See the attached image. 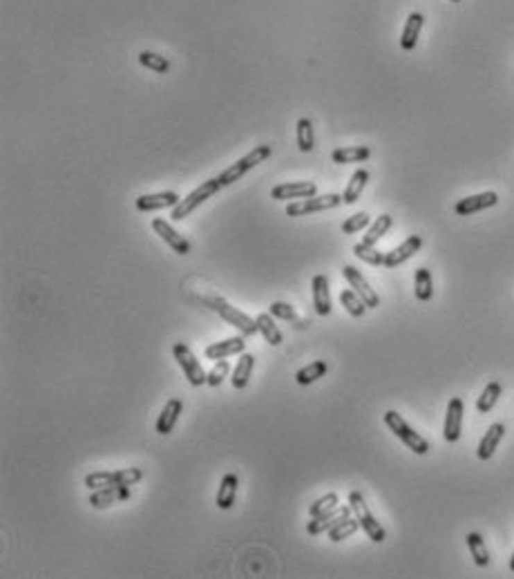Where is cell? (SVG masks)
<instances>
[{
    "mask_svg": "<svg viewBox=\"0 0 514 579\" xmlns=\"http://www.w3.org/2000/svg\"><path fill=\"white\" fill-rule=\"evenodd\" d=\"M268 157H271V146H266V144L255 146L253 150H250L248 155H244L241 159H237V162H235L233 166L226 168V171L217 177V179H219V184H221V188H224V186H230V184H235V182H239V179L244 177V175L250 171V168H255V166H259V164H264Z\"/></svg>",
    "mask_w": 514,
    "mask_h": 579,
    "instance_id": "cell-1",
    "label": "cell"
},
{
    "mask_svg": "<svg viewBox=\"0 0 514 579\" xmlns=\"http://www.w3.org/2000/svg\"><path fill=\"white\" fill-rule=\"evenodd\" d=\"M206 302L210 304V309H215V311L219 313V318L226 325L239 329L241 336H255V334H259L257 320H253V318L246 316L244 311H239V309H235L233 304H228L224 297H210V300H206Z\"/></svg>",
    "mask_w": 514,
    "mask_h": 579,
    "instance_id": "cell-2",
    "label": "cell"
},
{
    "mask_svg": "<svg viewBox=\"0 0 514 579\" xmlns=\"http://www.w3.org/2000/svg\"><path fill=\"white\" fill-rule=\"evenodd\" d=\"M349 505H351V510H354L356 519L360 521V528L365 530V535L371 539V542H376V544H382L387 539V533H385V528H382L378 521H376V517L371 515L369 510V505L365 501V496H362L358 490H354L349 494Z\"/></svg>",
    "mask_w": 514,
    "mask_h": 579,
    "instance_id": "cell-3",
    "label": "cell"
},
{
    "mask_svg": "<svg viewBox=\"0 0 514 579\" xmlns=\"http://www.w3.org/2000/svg\"><path fill=\"white\" fill-rule=\"evenodd\" d=\"M385 425L409 447L411 452H416V454H427L429 452V443L418 432H414V429L407 425L405 418H402L398 412H394V409H389V412L385 414Z\"/></svg>",
    "mask_w": 514,
    "mask_h": 579,
    "instance_id": "cell-4",
    "label": "cell"
},
{
    "mask_svg": "<svg viewBox=\"0 0 514 579\" xmlns=\"http://www.w3.org/2000/svg\"><path fill=\"white\" fill-rule=\"evenodd\" d=\"M219 188H221V184H219L217 177H215V179H208V182H204L199 188H195V191L190 193L188 197L179 199V204L173 208V215H170V217H173L175 222H181V219H186L190 213L195 211L197 206H201V204L206 202V199L213 197V195L219 191Z\"/></svg>",
    "mask_w": 514,
    "mask_h": 579,
    "instance_id": "cell-5",
    "label": "cell"
},
{
    "mask_svg": "<svg viewBox=\"0 0 514 579\" xmlns=\"http://www.w3.org/2000/svg\"><path fill=\"white\" fill-rule=\"evenodd\" d=\"M173 354H175V361L181 367V372H184V376L188 378L190 385H193V387L206 385L208 374L204 372V367H201V363L195 358L193 349H190L186 343H175Z\"/></svg>",
    "mask_w": 514,
    "mask_h": 579,
    "instance_id": "cell-6",
    "label": "cell"
},
{
    "mask_svg": "<svg viewBox=\"0 0 514 579\" xmlns=\"http://www.w3.org/2000/svg\"><path fill=\"white\" fill-rule=\"evenodd\" d=\"M342 202V195L338 193H329V195H314L307 199H300L295 204L286 206V215L289 217H300V215H311V213H322V211H331V208H338Z\"/></svg>",
    "mask_w": 514,
    "mask_h": 579,
    "instance_id": "cell-7",
    "label": "cell"
},
{
    "mask_svg": "<svg viewBox=\"0 0 514 579\" xmlns=\"http://www.w3.org/2000/svg\"><path fill=\"white\" fill-rule=\"evenodd\" d=\"M351 505H338V508H334V510H329V512H325V515H318V517H311V521L307 524V533L311 535V537H316V535H325V533H329L331 528L334 526H338L342 519H347V517H351Z\"/></svg>",
    "mask_w": 514,
    "mask_h": 579,
    "instance_id": "cell-8",
    "label": "cell"
},
{
    "mask_svg": "<svg viewBox=\"0 0 514 579\" xmlns=\"http://www.w3.org/2000/svg\"><path fill=\"white\" fill-rule=\"evenodd\" d=\"M342 275H345V279L351 284V288H354V291L362 297V300H365V304L369 309H376L380 304L378 293L374 291V288H371V284L367 282L365 275H362L356 266H345V268H342Z\"/></svg>",
    "mask_w": 514,
    "mask_h": 579,
    "instance_id": "cell-9",
    "label": "cell"
},
{
    "mask_svg": "<svg viewBox=\"0 0 514 579\" xmlns=\"http://www.w3.org/2000/svg\"><path fill=\"white\" fill-rule=\"evenodd\" d=\"M499 202V195L497 193H479V195H472V197H465V199H459L456 206H454V213L461 215V217H468V215H474L479 211H486V208H492V206H497Z\"/></svg>",
    "mask_w": 514,
    "mask_h": 579,
    "instance_id": "cell-10",
    "label": "cell"
},
{
    "mask_svg": "<svg viewBox=\"0 0 514 579\" xmlns=\"http://www.w3.org/2000/svg\"><path fill=\"white\" fill-rule=\"evenodd\" d=\"M153 228H155V233L164 239V242L173 248L175 253H179V255H188L190 253V242L186 237H181L173 226H170L166 219H161V217H157V219H153Z\"/></svg>",
    "mask_w": 514,
    "mask_h": 579,
    "instance_id": "cell-11",
    "label": "cell"
},
{
    "mask_svg": "<svg viewBox=\"0 0 514 579\" xmlns=\"http://www.w3.org/2000/svg\"><path fill=\"white\" fill-rule=\"evenodd\" d=\"M318 195V186L314 182H289V184H280L271 191V197L282 202V199H307Z\"/></svg>",
    "mask_w": 514,
    "mask_h": 579,
    "instance_id": "cell-12",
    "label": "cell"
},
{
    "mask_svg": "<svg viewBox=\"0 0 514 579\" xmlns=\"http://www.w3.org/2000/svg\"><path fill=\"white\" fill-rule=\"evenodd\" d=\"M246 336H235V338H226V340L221 343H213L204 349V356L208 361H224L228 356H235V354H244L246 343H244Z\"/></svg>",
    "mask_w": 514,
    "mask_h": 579,
    "instance_id": "cell-13",
    "label": "cell"
},
{
    "mask_svg": "<svg viewBox=\"0 0 514 579\" xmlns=\"http://www.w3.org/2000/svg\"><path fill=\"white\" fill-rule=\"evenodd\" d=\"M420 246H422V237H420V235H411V237H407L405 242H402L400 246H396V248H394V251L385 253V266H387V268H396V266H400L402 262H407L409 257H414V255L420 251Z\"/></svg>",
    "mask_w": 514,
    "mask_h": 579,
    "instance_id": "cell-14",
    "label": "cell"
},
{
    "mask_svg": "<svg viewBox=\"0 0 514 579\" xmlns=\"http://www.w3.org/2000/svg\"><path fill=\"white\" fill-rule=\"evenodd\" d=\"M126 499H130V485H110V487H101V490H92V494H89V505L108 508L112 503L126 501Z\"/></svg>",
    "mask_w": 514,
    "mask_h": 579,
    "instance_id": "cell-15",
    "label": "cell"
},
{
    "mask_svg": "<svg viewBox=\"0 0 514 579\" xmlns=\"http://www.w3.org/2000/svg\"><path fill=\"white\" fill-rule=\"evenodd\" d=\"M137 208L141 213H150V211H161V208H175L179 204V195L173 191L166 193H153V195H141L137 197Z\"/></svg>",
    "mask_w": 514,
    "mask_h": 579,
    "instance_id": "cell-16",
    "label": "cell"
},
{
    "mask_svg": "<svg viewBox=\"0 0 514 579\" xmlns=\"http://www.w3.org/2000/svg\"><path fill=\"white\" fill-rule=\"evenodd\" d=\"M461 427H463V401L461 398H452L447 405V414H445V441L447 443H456L461 438Z\"/></svg>",
    "mask_w": 514,
    "mask_h": 579,
    "instance_id": "cell-17",
    "label": "cell"
},
{
    "mask_svg": "<svg viewBox=\"0 0 514 579\" xmlns=\"http://www.w3.org/2000/svg\"><path fill=\"white\" fill-rule=\"evenodd\" d=\"M181 409H184V403H181V398H170L166 403L164 412L159 414L157 418V434L161 436H168L170 432L175 429L179 416H181Z\"/></svg>",
    "mask_w": 514,
    "mask_h": 579,
    "instance_id": "cell-18",
    "label": "cell"
},
{
    "mask_svg": "<svg viewBox=\"0 0 514 579\" xmlns=\"http://www.w3.org/2000/svg\"><path fill=\"white\" fill-rule=\"evenodd\" d=\"M314 288V306L318 316H329L331 313V295H329V279L327 275L318 273L311 282Z\"/></svg>",
    "mask_w": 514,
    "mask_h": 579,
    "instance_id": "cell-19",
    "label": "cell"
},
{
    "mask_svg": "<svg viewBox=\"0 0 514 579\" xmlns=\"http://www.w3.org/2000/svg\"><path fill=\"white\" fill-rule=\"evenodd\" d=\"M237 487H239L237 474L228 472V474L221 476V483H219V490H217V508H221V510H230V508L235 505Z\"/></svg>",
    "mask_w": 514,
    "mask_h": 579,
    "instance_id": "cell-20",
    "label": "cell"
},
{
    "mask_svg": "<svg viewBox=\"0 0 514 579\" xmlns=\"http://www.w3.org/2000/svg\"><path fill=\"white\" fill-rule=\"evenodd\" d=\"M503 434H506V425L503 423H495V425H490V429L486 432V436L481 438V443H479V458L481 461H488V458H492V454L497 452V447L501 443V438Z\"/></svg>",
    "mask_w": 514,
    "mask_h": 579,
    "instance_id": "cell-21",
    "label": "cell"
},
{
    "mask_svg": "<svg viewBox=\"0 0 514 579\" xmlns=\"http://www.w3.org/2000/svg\"><path fill=\"white\" fill-rule=\"evenodd\" d=\"M422 23H425V18H422V14H418V12H411V14H409L407 23H405V29H402V34H400V47L405 49V52H409V49L416 47L418 36H420V29H422Z\"/></svg>",
    "mask_w": 514,
    "mask_h": 579,
    "instance_id": "cell-22",
    "label": "cell"
},
{
    "mask_svg": "<svg viewBox=\"0 0 514 579\" xmlns=\"http://www.w3.org/2000/svg\"><path fill=\"white\" fill-rule=\"evenodd\" d=\"M253 367H255V356L253 354H241L239 361L235 365V372L230 376V385L233 389H244L250 381V376H253Z\"/></svg>",
    "mask_w": 514,
    "mask_h": 579,
    "instance_id": "cell-23",
    "label": "cell"
},
{
    "mask_svg": "<svg viewBox=\"0 0 514 579\" xmlns=\"http://www.w3.org/2000/svg\"><path fill=\"white\" fill-rule=\"evenodd\" d=\"M369 182V173L365 171V168H360V171H356L354 175H351L349 179V184L345 188V193H342V202L345 204H356L362 191H365V186Z\"/></svg>",
    "mask_w": 514,
    "mask_h": 579,
    "instance_id": "cell-24",
    "label": "cell"
},
{
    "mask_svg": "<svg viewBox=\"0 0 514 579\" xmlns=\"http://www.w3.org/2000/svg\"><path fill=\"white\" fill-rule=\"evenodd\" d=\"M371 157V150L367 146H351V148H336L331 153V159L334 164H360L365 159Z\"/></svg>",
    "mask_w": 514,
    "mask_h": 579,
    "instance_id": "cell-25",
    "label": "cell"
},
{
    "mask_svg": "<svg viewBox=\"0 0 514 579\" xmlns=\"http://www.w3.org/2000/svg\"><path fill=\"white\" fill-rule=\"evenodd\" d=\"M257 327H259V334L264 336V340L271 345V347H280L282 345V331L277 329L275 320H273V313H259L257 318Z\"/></svg>",
    "mask_w": 514,
    "mask_h": 579,
    "instance_id": "cell-26",
    "label": "cell"
},
{
    "mask_svg": "<svg viewBox=\"0 0 514 579\" xmlns=\"http://www.w3.org/2000/svg\"><path fill=\"white\" fill-rule=\"evenodd\" d=\"M298 148L302 153H311L316 148L314 123H311L309 116H302L298 121Z\"/></svg>",
    "mask_w": 514,
    "mask_h": 579,
    "instance_id": "cell-27",
    "label": "cell"
},
{
    "mask_svg": "<svg viewBox=\"0 0 514 579\" xmlns=\"http://www.w3.org/2000/svg\"><path fill=\"white\" fill-rule=\"evenodd\" d=\"M327 372H329V365L325 361H314L311 365L300 369L295 374V381H298V385H311V383H316L318 378L325 376Z\"/></svg>",
    "mask_w": 514,
    "mask_h": 579,
    "instance_id": "cell-28",
    "label": "cell"
},
{
    "mask_svg": "<svg viewBox=\"0 0 514 579\" xmlns=\"http://www.w3.org/2000/svg\"><path fill=\"white\" fill-rule=\"evenodd\" d=\"M414 291H416V297L420 302H427L431 300V295H434V282H431V273L427 271V268H418L416 275H414Z\"/></svg>",
    "mask_w": 514,
    "mask_h": 579,
    "instance_id": "cell-29",
    "label": "cell"
},
{
    "mask_svg": "<svg viewBox=\"0 0 514 579\" xmlns=\"http://www.w3.org/2000/svg\"><path fill=\"white\" fill-rule=\"evenodd\" d=\"M465 539H468L470 553H472V557H474V564L481 566V568H486L490 564V553L486 548V542H483V537L479 533H470Z\"/></svg>",
    "mask_w": 514,
    "mask_h": 579,
    "instance_id": "cell-30",
    "label": "cell"
},
{
    "mask_svg": "<svg viewBox=\"0 0 514 579\" xmlns=\"http://www.w3.org/2000/svg\"><path fill=\"white\" fill-rule=\"evenodd\" d=\"M271 313H273V318L286 320V322H291L298 329H307L309 327V320H302V318L293 311V306L286 304V302H273V304H271Z\"/></svg>",
    "mask_w": 514,
    "mask_h": 579,
    "instance_id": "cell-31",
    "label": "cell"
},
{
    "mask_svg": "<svg viewBox=\"0 0 514 579\" xmlns=\"http://www.w3.org/2000/svg\"><path fill=\"white\" fill-rule=\"evenodd\" d=\"M340 302H342V306L347 309V313L349 316H354V318H362L365 316V311H367V304H365V300H362V297L356 293V291H349V288H345V291H340Z\"/></svg>",
    "mask_w": 514,
    "mask_h": 579,
    "instance_id": "cell-32",
    "label": "cell"
},
{
    "mask_svg": "<svg viewBox=\"0 0 514 579\" xmlns=\"http://www.w3.org/2000/svg\"><path fill=\"white\" fill-rule=\"evenodd\" d=\"M391 224H394V219H391V215H380V217L376 219V222L369 226V231H367V235H365V239H362V242L376 246V244L380 242V239L385 237V233L391 228Z\"/></svg>",
    "mask_w": 514,
    "mask_h": 579,
    "instance_id": "cell-33",
    "label": "cell"
},
{
    "mask_svg": "<svg viewBox=\"0 0 514 579\" xmlns=\"http://www.w3.org/2000/svg\"><path fill=\"white\" fill-rule=\"evenodd\" d=\"M501 392H503L501 383H490V385H486V389H483V394L479 396V401H477V409H479V412H481V414L492 412V407L497 405Z\"/></svg>",
    "mask_w": 514,
    "mask_h": 579,
    "instance_id": "cell-34",
    "label": "cell"
},
{
    "mask_svg": "<svg viewBox=\"0 0 514 579\" xmlns=\"http://www.w3.org/2000/svg\"><path fill=\"white\" fill-rule=\"evenodd\" d=\"M358 528H360V521H358V519H351V517H347V519H342V521H340L338 526L331 528V530H329L327 535H329L331 542L338 544V542H342V539H347V537H351V535H356V533H358Z\"/></svg>",
    "mask_w": 514,
    "mask_h": 579,
    "instance_id": "cell-35",
    "label": "cell"
},
{
    "mask_svg": "<svg viewBox=\"0 0 514 579\" xmlns=\"http://www.w3.org/2000/svg\"><path fill=\"white\" fill-rule=\"evenodd\" d=\"M354 255L358 259H362V262H367L371 266H385V253H380L376 251L371 244H365V242H360L354 246Z\"/></svg>",
    "mask_w": 514,
    "mask_h": 579,
    "instance_id": "cell-36",
    "label": "cell"
},
{
    "mask_svg": "<svg viewBox=\"0 0 514 579\" xmlns=\"http://www.w3.org/2000/svg\"><path fill=\"white\" fill-rule=\"evenodd\" d=\"M139 63L144 67H148V69H153V72H157V74H166L170 69V63H168L166 56L155 54V52H146V49L139 54Z\"/></svg>",
    "mask_w": 514,
    "mask_h": 579,
    "instance_id": "cell-37",
    "label": "cell"
},
{
    "mask_svg": "<svg viewBox=\"0 0 514 579\" xmlns=\"http://www.w3.org/2000/svg\"><path fill=\"white\" fill-rule=\"evenodd\" d=\"M110 485H119L117 472H92L85 476V487H89V490H101V487Z\"/></svg>",
    "mask_w": 514,
    "mask_h": 579,
    "instance_id": "cell-38",
    "label": "cell"
},
{
    "mask_svg": "<svg viewBox=\"0 0 514 579\" xmlns=\"http://www.w3.org/2000/svg\"><path fill=\"white\" fill-rule=\"evenodd\" d=\"M338 503H340V496H338L336 492H329V494H325V496H320L318 501L309 508V515H311V517L325 515V512H329V510H334V508H338Z\"/></svg>",
    "mask_w": 514,
    "mask_h": 579,
    "instance_id": "cell-39",
    "label": "cell"
},
{
    "mask_svg": "<svg viewBox=\"0 0 514 579\" xmlns=\"http://www.w3.org/2000/svg\"><path fill=\"white\" fill-rule=\"evenodd\" d=\"M371 224V219L367 213H356V215H351L345 224H342V233L345 235H354L358 231H362V228H367Z\"/></svg>",
    "mask_w": 514,
    "mask_h": 579,
    "instance_id": "cell-40",
    "label": "cell"
},
{
    "mask_svg": "<svg viewBox=\"0 0 514 579\" xmlns=\"http://www.w3.org/2000/svg\"><path fill=\"white\" fill-rule=\"evenodd\" d=\"M228 374H230V365H228L226 361H217V365L208 372V381H206V385H210V387H219L221 383H224V378H226Z\"/></svg>",
    "mask_w": 514,
    "mask_h": 579,
    "instance_id": "cell-41",
    "label": "cell"
},
{
    "mask_svg": "<svg viewBox=\"0 0 514 579\" xmlns=\"http://www.w3.org/2000/svg\"><path fill=\"white\" fill-rule=\"evenodd\" d=\"M144 478V472L139 467H121L117 470V483L119 485H135Z\"/></svg>",
    "mask_w": 514,
    "mask_h": 579,
    "instance_id": "cell-42",
    "label": "cell"
},
{
    "mask_svg": "<svg viewBox=\"0 0 514 579\" xmlns=\"http://www.w3.org/2000/svg\"><path fill=\"white\" fill-rule=\"evenodd\" d=\"M510 571L514 573V553H512V559H510Z\"/></svg>",
    "mask_w": 514,
    "mask_h": 579,
    "instance_id": "cell-43",
    "label": "cell"
},
{
    "mask_svg": "<svg viewBox=\"0 0 514 579\" xmlns=\"http://www.w3.org/2000/svg\"><path fill=\"white\" fill-rule=\"evenodd\" d=\"M452 3H461V0H452Z\"/></svg>",
    "mask_w": 514,
    "mask_h": 579,
    "instance_id": "cell-44",
    "label": "cell"
}]
</instances>
